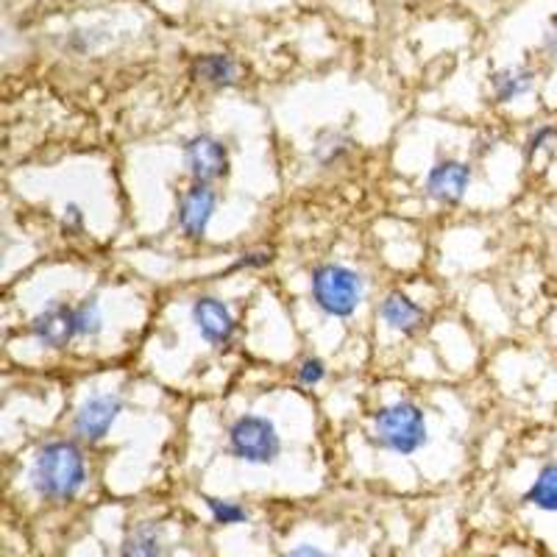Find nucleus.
Here are the masks:
<instances>
[{"label": "nucleus", "instance_id": "obj_1", "mask_svg": "<svg viewBox=\"0 0 557 557\" xmlns=\"http://www.w3.org/2000/svg\"><path fill=\"white\" fill-rule=\"evenodd\" d=\"M32 491L45 502H73L87 485V457L78 441L57 437L37 449L32 462Z\"/></svg>", "mask_w": 557, "mask_h": 557}, {"label": "nucleus", "instance_id": "obj_2", "mask_svg": "<svg viewBox=\"0 0 557 557\" xmlns=\"http://www.w3.org/2000/svg\"><path fill=\"white\" fill-rule=\"evenodd\" d=\"M368 441L387 455L410 457L430 444V421L418 401L399 399L371 412Z\"/></svg>", "mask_w": 557, "mask_h": 557}, {"label": "nucleus", "instance_id": "obj_3", "mask_svg": "<svg viewBox=\"0 0 557 557\" xmlns=\"http://www.w3.org/2000/svg\"><path fill=\"white\" fill-rule=\"evenodd\" d=\"M366 276L343 262H321L310 273V301L323 318H351L366 301Z\"/></svg>", "mask_w": 557, "mask_h": 557}, {"label": "nucleus", "instance_id": "obj_4", "mask_svg": "<svg viewBox=\"0 0 557 557\" xmlns=\"http://www.w3.org/2000/svg\"><path fill=\"white\" fill-rule=\"evenodd\" d=\"M226 451L243 466L271 469L285 451V441H282L271 418L260 416V412H243L228 424Z\"/></svg>", "mask_w": 557, "mask_h": 557}, {"label": "nucleus", "instance_id": "obj_5", "mask_svg": "<svg viewBox=\"0 0 557 557\" xmlns=\"http://www.w3.org/2000/svg\"><path fill=\"white\" fill-rule=\"evenodd\" d=\"M182 162L184 171L196 184H212L228 176L232 168V157H228V146L221 137L209 132H196L182 143Z\"/></svg>", "mask_w": 557, "mask_h": 557}, {"label": "nucleus", "instance_id": "obj_6", "mask_svg": "<svg viewBox=\"0 0 557 557\" xmlns=\"http://www.w3.org/2000/svg\"><path fill=\"white\" fill-rule=\"evenodd\" d=\"M123 396L117 393H92L78 405V410L73 412V435H76L78 444L96 446L101 441H107L112 426L117 424V418L123 412Z\"/></svg>", "mask_w": 557, "mask_h": 557}, {"label": "nucleus", "instance_id": "obj_7", "mask_svg": "<svg viewBox=\"0 0 557 557\" xmlns=\"http://www.w3.org/2000/svg\"><path fill=\"white\" fill-rule=\"evenodd\" d=\"M471 182H474L471 162L457 157H441L426 171L424 196L432 203H437V207H457V203H462L466 193H469Z\"/></svg>", "mask_w": 557, "mask_h": 557}, {"label": "nucleus", "instance_id": "obj_8", "mask_svg": "<svg viewBox=\"0 0 557 557\" xmlns=\"http://www.w3.org/2000/svg\"><path fill=\"white\" fill-rule=\"evenodd\" d=\"M28 335L37 346L48 351H64L73 341H78L76 332V305L51 298L28 323Z\"/></svg>", "mask_w": 557, "mask_h": 557}, {"label": "nucleus", "instance_id": "obj_9", "mask_svg": "<svg viewBox=\"0 0 557 557\" xmlns=\"http://www.w3.org/2000/svg\"><path fill=\"white\" fill-rule=\"evenodd\" d=\"M221 196L212 184L190 182L187 190H182L176 203V228L182 237L193 243H201L209 232V223L215 218Z\"/></svg>", "mask_w": 557, "mask_h": 557}, {"label": "nucleus", "instance_id": "obj_10", "mask_svg": "<svg viewBox=\"0 0 557 557\" xmlns=\"http://www.w3.org/2000/svg\"><path fill=\"white\" fill-rule=\"evenodd\" d=\"M190 321L198 337L212 348L232 346L237 335V318L232 307L218 296H198L190 305Z\"/></svg>", "mask_w": 557, "mask_h": 557}, {"label": "nucleus", "instance_id": "obj_11", "mask_svg": "<svg viewBox=\"0 0 557 557\" xmlns=\"http://www.w3.org/2000/svg\"><path fill=\"white\" fill-rule=\"evenodd\" d=\"M376 318L385 323L387 330L396 332L401 337H416L418 332L424 330L426 321H430V312L424 307L412 301L407 293L391 290L380 305H376Z\"/></svg>", "mask_w": 557, "mask_h": 557}, {"label": "nucleus", "instance_id": "obj_12", "mask_svg": "<svg viewBox=\"0 0 557 557\" xmlns=\"http://www.w3.org/2000/svg\"><path fill=\"white\" fill-rule=\"evenodd\" d=\"M539 84V73L530 64H507V67L494 70L487 76V87H491V98L496 103H513L519 98H527Z\"/></svg>", "mask_w": 557, "mask_h": 557}, {"label": "nucleus", "instance_id": "obj_13", "mask_svg": "<svg viewBox=\"0 0 557 557\" xmlns=\"http://www.w3.org/2000/svg\"><path fill=\"white\" fill-rule=\"evenodd\" d=\"M193 78L209 89H232L240 84V62L232 53H203L190 67Z\"/></svg>", "mask_w": 557, "mask_h": 557}, {"label": "nucleus", "instance_id": "obj_14", "mask_svg": "<svg viewBox=\"0 0 557 557\" xmlns=\"http://www.w3.org/2000/svg\"><path fill=\"white\" fill-rule=\"evenodd\" d=\"M355 151V137L346 132V128H318L315 137H312L310 146V159L315 162L321 171H330V168L343 165Z\"/></svg>", "mask_w": 557, "mask_h": 557}, {"label": "nucleus", "instance_id": "obj_15", "mask_svg": "<svg viewBox=\"0 0 557 557\" xmlns=\"http://www.w3.org/2000/svg\"><path fill=\"white\" fill-rule=\"evenodd\" d=\"M165 555H168L165 527L157 524V521H143V524L132 527L121 544V557H165Z\"/></svg>", "mask_w": 557, "mask_h": 557}, {"label": "nucleus", "instance_id": "obj_16", "mask_svg": "<svg viewBox=\"0 0 557 557\" xmlns=\"http://www.w3.org/2000/svg\"><path fill=\"white\" fill-rule=\"evenodd\" d=\"M521 502L527 507H532V510H539V513L557 516V460H549L541 466L535 480L527 485Z\"/></svg>", "mask_w": 557, "mask_h": 557}, {"label": "nucleus", "instance_id": "obj_17", "mask_svg": "<svg viewBox=\"0 0 557 557\" xmlns=\"http://www.w3.org/2000/svg\"><path fill=\"white\" fill-rule=\"evenodd\" d=\"M78 341H98L103 335V310L96 296H87L76 305Z\"/></svg>", "mask_w": 557, "mask_h": 557}, {"label": "nucleus", "instance_id": "obj_18", "mask_svg": "<svg viewBox=\"0 0 557 557\" xmlns=\"http://www.w3.org/2000/svg\"><path fill=\"white\" fill-rule=\"evenodd\" d=\"M203 505H207L209 516L215 521L218 527H237L246 524L251 519L246 507L240 505L237 499H221V496H203Z\"/></svg>", "mask_w": 557, "mask_h": 557}, {"label": "nucleus", "instance_id": "obj_19", "mask_svg": "<svg viewBox=\"0 0 557 557\" xmlns=\"http://www.w3.org/2000/svg\"><path fill=\"white\" fill-rule=\"evenodd\" d=\"M555 146H557V123H539V126H532L530 134L524 137L521 151H524L527 162H532V159L541 157V153H549Z\"/></svg>", "mask_w": 557, "mask_h": 557}, {"label": "nucleus", "instance_id": "obj_20", "mask_svg": "<svg viewBox=\"0 0 557 557\" xmlns=\"http://www.w3.org/2000/svg\"><path fill=\"white\" fill-rule=\"evenodd\" d=\"M326 376H330V366H326V360H321V357H315V355L305 357V360L296 366L298 385L318 387L323 380H326Z\"/></svg>", "mask_w": 557, "mask_h": 557}, {"label": "nucleus", "instance_id": "obj_21", "mask_svg": "<svg viewBox=\"0 0 557 557\" xmlns=\"http://www.w3.org/2000/svg\"><path fill=\"white\" fill-rule=\"evenodd\" d=\"M84 226H87V215L78 203H67L62 209V218H59V228H62L64 237H78L84 235Z\"/></svg>", "mask_w": 557, "mask_h": 557}, {"label": "nucleus", "instance_id": "obj_22", "mask_svg": "<svg viewBox=\"0 0 557 557\" xmlns=\"http://www.w3.org/2000/svg\"><path fill=\"white\" fill-rule=\"evenodd\" d=\"M103 39L107 37H98V28H76V32H70V37L64 39V45H67L73 53H87L92 51V48H98Z\"/></svg>", "mask_w": 557, "mask_h": 557}, {"label": "nucleus", "instance_id": "obj_23", "mask_svg": "<svg viewBox=\"0 0 557 557\" xmlns=\"http://www.w3.org/2000/svg\"><path fill=\"white\" fill-rule=\"evenodd\" d=\"M273 262L271 248H257V251L240 253V260L235 262V271H260V268H268Z\"/></svg>", "mask_w": 557, "mask_h": 557}, {"label": "nucleus", "instance_id": "obj_24", "mask_svg": "<svg viewBox=\"0 0 557 557\" xmlns=\"http://www.w3.org/2000/svg\"><path fill=\"white\" fill-rule=\"evenodd\" d=\"M499 143H502L499 134H491V132L480 134V137L474 139V146H471V157H474V159H485L487 153H494L496 148H499Z\"/></svg>", "mask_w": 557, "mask_h": 557}, {"label": "nucleus", "instance_id": "obj_25", "mask_svg": "<svg viewBox=\"0 0 557 557\" xmlns=\"http://www.w3.org/2000/svg\"><path fill=\"white\" fill-rule=\"evenodd\" d=\"M541 51L549 59H557V14H552L544 34H541Z\"/></svg>", "mask_w": 557, "mask_h": 557}, {"label": "nucleus", "instance_id": "obj_26", "mask_svg": "<svg viewBox=\"0 0 557 557\" xmlns=\"http://www.w3.org/2000/svg\"><path fill=\"white\" fill-rule=\"evenodd\" d=\"M282 557H330L323 549H318V546H310V544H301L296 546V549H290L287 555Z\"/></svg>", "mask_w": 557, "mask_h": 557}]
</instances>
